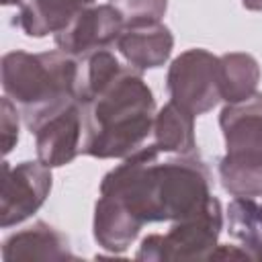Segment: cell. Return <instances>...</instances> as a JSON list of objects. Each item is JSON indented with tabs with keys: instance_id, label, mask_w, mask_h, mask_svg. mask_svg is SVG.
I'll use <instances>...</instances> for the list:
<instances>
[{
	"instance_id": "cell-1",
	"label": "cell",
	"mask_w": 262,
	"mask_h": 262,
	"mask_svg": "<svg viewBox=\"0 0 262 262\" xmlns=\"http://www.w3.org/2000/svg\"><path fill=\"white\" fill-rule=\"evenodd\" d=\"M160 154L156 143L141 145L100 180V194L119 199L143 225L184 219L211 196V172L199 154Z\"/></svg>"
},
{
	"instance_id": "cell-2",
	"label": "cell",
	"mask_w": 262,
	"mask_h": 262,
	"mask_svg": "<svg viewBox=\"0 0 262 262\" xmlns=\"http://www.w3.org/2000/svg\"><path fill=\"white\" fill-rule=\"evenodd\" d=\"M82 108L80 154L108 160L139 149L154 129L156 100L141 72L123 66Z\"/></svg>"
},
{
	"instance_id": "cell-3",
	"label": "cell",
	"mask_w": 262,
	"mask_h": 262,
	"mask_svg": "<svg viewBox=\"0 0 262 262\" xmlns=\"http://www.w3.org/2000/svg\"><path fill=\"white\" fill-rule=\"evenodd\" d=\"M4 94L18 106L25 125L49 106L74 96L76 57L61 51H8L2 57Z\"/></svg>"
},
{
	"instance_id": "cell-4",
	"label": "cell",
	"mask_w": 262,
	"mask_h": 262,
	"mask_svg": "<svg viewBox=\"0 0 262 262\" xmlns=\"http://www.w3.org/2000/svg\"><path fill=\"white\" fill-rule=\"evenodd\" d=\"M223 227L221 203L211 194L207 203L192 215L178 219L166 233H149L141 239L135 254L137 260H209L217 248Z\"/></svg>"
},
{
	"instance_id": "cell-5",
	"label": "cell",
	"mask_w": 262,
	"mask_h": 262,
	"mask_svg": "<svg viewBox=\"0 0 262 262\" xmlns=\"http://www.w3.org/2000/svg\"><path fill=\"white\" fill-rule=\"evenodd\" d=\"M166 88L170 100L190 115L199 117L209 113L221 100L219 57L201 47L182 51L168 68Z\"/></svg>"
},
{
	"instance_id": "cell-6",
	"label": "cell",
	"mask_w": 262,
	"mask_h": 262,
	"mask_svg": "<svg viewBox=\"0 0 262 262\" xmlns=\"http://www.w3.org/2000/svg\"><path fill=\"white\" fill-rule=\"evenodd\" d=\"M27 129L35 137V149L39 162L47 168H59L70 164L80 154L82 143V108L76 98H66L33 121Z\"/></svg>"
},
{
	"instance_id": "cell-7",
	"label": "cell",
	"mask_w": 262,
	"mask_h": 262,
	"mask_svg": "<svg viewBox=\"0 0 262 262\" xmlns=\"http://www.w3.org/2000/svg\"><path fill=\"white\" fill-rule=\"evenodd\" d=\"M4 182L0 196V225L12 227L23 223L41 209L51 192V168L43 162H20L16 166L2 164Z\"/></svg>"
},
{
	"instance_id": "cell-8",
	"label": "cell",
	"mask_w": 262,
	"mask_h": 262,
	"mask_svg": "<svg viewBox=\"0 0 262 262\" xmlns=\"http://www.w3.org/2000/svg\"><path fill=\"white\" fill-rule=\"evenodd\" d=\"M125 27L123 14L113 4H92L82 8L61 31L53 35L57 49L80 57L117 43Z\"/></svg>"
},
{
	"instance_id": "cell-9",
	"label": "cell",
	"mask_w": 262,
	"mask_h": 262,
	"mask_svg": "<svg viewBox=\"0 0 262 262\" xmlns=\"http://www.w3.org/2000/svg\"><path fill=\"white\" fill-rule=\"evenodd\" d=\"M227 156L262 164V92L227 102L219 115Z\"/></svg>"
},
{
	"instance_id": "cell-10",
	"label": "cell",
	"mask_w": 262,
	"mask_h": 262,
	"mask_svg": "<svg viewBox=\"0 0 262 262\" xmlns=\"http://www.w3.org/2000/svg\"><path fill=\"white\" fill-rule=\"evenodd\" d=\"M115 47L131 68L143 72L168 61L174 37L162 20H127Z\"/></svg>"
},
{
	"instance_id": "cell-11",
	"label": "cell",
	"mask_w": 262,
	"mask_h": 262,
	"mask_svg": "<svg viewBox=\"0 0 262 262\" xmlns=\"http://www.w3.org/2000/svg\"><path fill=\"white\" fill-rule=\"evenodd\" d=\"M76 258L70 250L68 237L45 221L10 233L2 244V260H70Z\"/></svg>"
},
{
	"instance_id": "cell-12",
	"label": "cell",
	"mask_w": 262,
	"mask_h": 262,
	"mask_svg": "<svg viewBox=\"0 0 262 262\" xmlns=\"http://www.w3.org/2000/svg\"><path fill=\"white\" fill-rule=\"evenodd\" d=\"M96 0H8L4 6H16V25L25 35L41 39L61 31L82 8Z\"/></svg>"
},
{
	"instance_id": "cell-13",
	"label": "cell",
	"mask_w": 262,
	"mask_h": 262,
	"mask_svg": "<svg viewBox=\"0 0 262 262\" xmlns=\"http://www.w3.org/2000/svg\"><path fill=\"white\" fill-rule=\"evenodd\" d=\"M141 227L143 223L119 199L108 196V194L98 196L94 205L92 235L102 250L111 254L125 252L135 242Z\"/></svg>"
},
{
	"instance_id": "cell-14",
	"label": "cell",
	"mask_w": 262,
	"mask_h": 262,
	"mask_svg": "<svg viewBox=\"0 0 262 262\" xmlns=\"http://www.w3.org/2000/svg\"><path fill=\"white\" fill-rule=\"evenodd\" d=\"M154 143L162 154L190 156L196 151L194 139V115L184 111L174 100L166 102L154 119Z\"/></svg>"
},
{
	"instance_id": "cell-15",
	"label": "cell",
	"mask_w": 262,
	"mask_h": 262,
	"mask_svg": "<svg viewBox=\"0 0 262 262\" xmlns=\"http://www.w3.org/2000/svg\"><path fill=\"white\" fill-rule=\"evenodd\" d=\"M260 82V66L254 55L244 51H231L219 55V88L221 100L239 102L256 94Z\"/></svg>"
},
{
	"instance_id": "cell-16",
	"label": "cell",
	"mask_w": 262,
	"mask_h": 262,
	"mask_svg": "<svg viewBox=\"0 0 262 262\" xmlns=\"http://www.w3.org/2000/svg\"><path fill=\"white\" fill-rule=\"evenodd\" d=\"M123 68V63L108 49H96L76 57V82L74 96L82 104L102 90Z\"/></svg>"
},
{
	"instance_id": "cell-17",
	"label": "cell",
	"mask_w": 262,
	"mask_h": 262,
	"mask_svg": "<svg viewBox=\"0 0 262 262\" xmlns=\"http://www.w3.org/2000/svg\"><path fill=\"white\" fill-rule=\"evenodd\" d=\"M227 227L250 260H262V207L256 199H233L227 207Z\"/></svg>"
},
{
	"instance_id": "cell-18",
	"label": "cell",
	"mask_w": 262,
	"mask_h": 262,
	"mask_svg": "<svg viewBox=\"0 0 262 262\" xmlns=\"http://www.w3.org/2000/svg\"><path fill=\"white\" fill-rule=\"evenodd\" d=\"M221 186L235 199H258L262 196V164L223 156L219 160Z\"/></svg>"
},
{
	"instance_id": "cell-19",
	"label": "cell",
	"mask_w": 262,
	"mask_h": 262,
	"mask_svg": "<svg viewBox=\"0 0 262 262\" xmlns=\"http://www.w3.org/2000/svg\"><path fill=\"white\" fill-rule=\"evenodd\" d=\"M127 20H162L168 0H108Z\"/></svg>"
},
{
	"instance_id": "cell-20",
	"label": "cell",
	"mask_w": 262,
	"mask_h": 262,
	"mask_svg": "<svg viewBox=\"0 0 262 262\" xmlns=\"http://www.w3.org/2000/svg\"><path fill=\"white\" fill-rule=\"evenodd\" d=\"M18 106L4 94L0 102V129H2V154L8 156L18 141Z\"/></svg>"
},
{
	"instance_id": "cell-21",
	"label": "cell",
	"mask_w": 262,
	"mask_h": 262,
	"mask_svg": "<svg viewBox=\"0 0 262 262\" xmlns=\"http://www.w3.org/2000/svg\"><path fill=\"white\" fill-rule=\"evenodd\" d=\"M225 258H237V260H250V256H248V252L242 248V246H219L217 244V248L211 252V256H209V260H225Z\"/></svg>"
},
{
	"instance_id": "cell-22",
	"label": "cell",
	"mask_w": 262,
	"mask_h": 262,
	"mask_svg": "<svg viewBox=\"0 0 262 262\" xmlns=\"http://www.w3.org/2000/svg\"><path fill=\"white\" fill-rule=\"evenodd\" d=\"M242 6L246 10H262V0H242Z\"/></svg>"
},
{
	"instance_id": "cell-23",
	"label": "cell",
	"mask_w": 262,
	"mask_h": 262,
	"mask_svg": "<svg viewBox=\"0 0 262 262\" xmlns=\"http://www.w3.org/2000/svg\"><path fill=\"white\" fill-rule=\"evenodd\" d=\"M6 2H8V0H2V4H6Z\"/></svg>"
},
{
	"instance_id": "cell-24",
	"label": "cell",
	"mask_w": 262,
	"mask_h": 262,
	"mask_svg": "<svg viewBox=\"0 0 262 262\" xmlns=\"http://www.w3.org/2000/svg\"><path fill=\"white\" fill-rule=\"evenodd\" d=\"M260 207H262V203H260Z\"/></svg>"
}]
</instances>
